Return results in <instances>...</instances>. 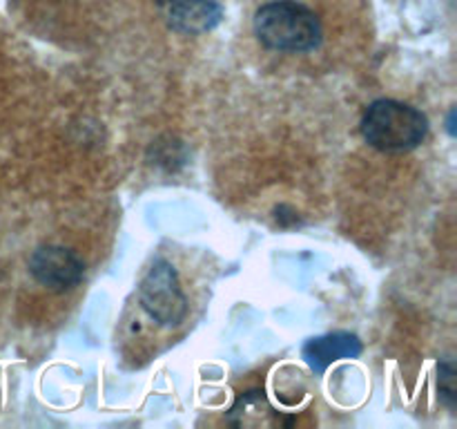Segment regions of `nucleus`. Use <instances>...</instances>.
Returning a JSON list of instances; mask_svg holds the SVG:
<instances>
[{
  "label": "nucleus",
  "instance_id": "f257e3e1",
  "mask_svg": "<svg viewBox=\"0 0 457 429\" xmlns=\"http://www.w3.org/2000/svg\"><path fill=\"white\" fill-rule=\"evenodd\" d=\"M253 27L259 43L275 52H311L324 38L320 16L302 0H270L262 4Z\"/></svg>",
  "mask_w": 457,
  "mask_h": 429
},
{
  "label": "nucleus",
  "instance_id": "f03ea898",
  "mask_svg": "<svg viewBox=\"0 0 457 429\" xmlns=\"http://www.w3.org/2000/svg\"><path fill=\"white\" fill-rule=\"evenodd\" d=\"M428 132V119L409 103L379 98L361 119V134L382 152H406L418 147Z\"/></svg>",
  "mask_w": 457,
  "mask_h": 429
},
{
  "label": "nucleus",
  "instance_id": "7ed1b4c3",
  "mask_svg": "<svg viewBox=\"0 0 457 429\" xmlns=\"http://www.w3.org/2000/svg\"><path fill=\"white\" fill-rule=\"evenodd\" d=\"M138 299L147 315L163 326H177L187 315V298L177 271L170 262L159 259L138 286Z\"/></svg>",
  "mask_w": 457,
  "mask_h": 429
},
{
  "label": "nucleus",
  "instance_id": "20e7f679",
  "mask_svg": "<svg viewBox=\"0 0 457 429\" xmlns=\"http://www.w3.org/2000/svg\"><path fill=\"white\" fill-rule=\"evenodd\" d=\"M29 273L40 286L49 290L71 289L83 280V259L65 246H40L29 257Z\"/></svg>",
  "mask_w": 457,
  "mask_h": 429
},
{
  "label": "nucleus",
  "instance_id": "39448f33",
  "mask_svg": "<svg viewBox=\"0 0 457 429\" xmlns=\"http://www.w3.org/2000/svg\"><path fill=\"white\" fill-rule=\"evenodd\" d=\"M154 7L170 29L186 36L214 29L223 16L217 0H154Z\"/></svg>",
  "mask_w": 457,
  "mask_h": 429
},
{
  "label": "nucleus",
  "instance_id": "423d86ee",
  "mask_svg": "<svg viewBox=\"0 0 457 429\" xmlns=\"http://www.w3.org/2000/svg\"><path fill=\"white\" fill-rule=\"evenodd\" d=\"M361 353V342L357 335L337 331V333H326L320 338H312L303 344V360L312 371H326L337 360H353Z\"/></svg>",
  "mask_w": 457,
  "mask_h": 429
},
{
  "label": "nucleus",
  "instance_id": "0eeeda50",
  "mask_svg": "<svg viewBox=\"0 0 457 429\" xmlns=\"http://www.w3.org/2000/svg\"><path fill=\"white\" fill-rule=\"evenodd\" d=\"M228 420L237 427H259V425H277L279 414L272 409L263 391H245L235 402Z\"/></svg>",
  "mask_w": 457,
  "mask_h": 429
},
{
  "label": "nucleus",
  "instance_id": "6e6552de",
  "mask_svg": "<svg viewBox=\"0 0 457 429\" xmlns=\"http://www.w3.org/2000/svg\"><path fill=\"white\" fill-rule=\"evenodd\" d=\"M437 387H440V398L446 405L453 409L455 407V369L453 362H442L440 365V380H437Z\"/></svg>",
  "mask_w": 457,
  "mask_h": 429
}]
</instances>
